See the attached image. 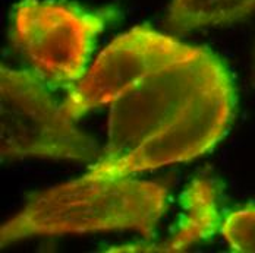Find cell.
Instances as JSON below:
<instances>
[{
    "instance_id": "cell-10",
    "label": "cell",
    "mask_w": 255,
    "mask_h": 253,
    "mask_svg": "<svg viewBox=\"0 0 255 253\" xmlns=\"http://www.w3.org/2000/svg\"><path fill=\"white\" fill-rule=\"evenodd\" d=\"M254 78H255V54H254Z\"/></svg>"
},
{
    "instance_id": "cell-4",
    "label": "cell",
    "mask_w": 255,
    "mask_h": 253,
    "mask_svg": "<svg viewBox=\"0 0 255 253\" xmlns=\"http://www.w3.org/2000/svg\"><path fill=\"white\" fill-rule=\"evenodd\" d=\"M112 10L88 12L54 0H22L12 13V41L32 74L50 86H71L85 75L97 37Z\"/></svg>"
},
{
    "instance_id": "cell-2",
    "label": "cell",
    "mask_w": 255,
    "mask_h": 253,
    "mask_svg": "<svg viewBox=\"0 0 255 253\" xmlns=\"http://www.w3.org/2000/svg\"><path fill=\"white\" fill-rule=\"evenodd\" d=\"M229 74L207 49L144 78L110 104L107 144L97 161L107 164L136 150L197 95Z\"/></svg>"
},
{
    "instance_id": "cell-5",
    "label": "cell",
    "mask_w": 255,
    "mask_h": 253,
    "mask_svg": "<svg viewBox=\"0 0 255 253\" xmlns=\"http://www.w3.org/2000/svg\"><path fill=\"white\" fill-rule=\"evenodd\" d=\"M235 108L229 74L189 102L176 117L160 127L124 158L90 166L88 174L127 177L191 161L217 145L228 132Z\"/></svg>"
},
{
    "instance_id": "cell-3",
    "label": "cell",
    "mask_w": 255,
    "mask_h": 253,
    "mask_svg": "<svg viewBox=\"0 0 255 253\" xmlns=\"http://www.w3.org/2000/svg\"><path fill=\"white\" fill-rule=\"evenodd\" d=\"M1 161L40 157L93 163L99 150L32 72L0 66Z\"/></svg>"
},
{
    "instance_id": "cell-7",
    "label": "cell",
    "mask_w": 255,
    "mask_h": 253,
    "mask_svg": "<svg viewBox=\"0 0 255 253\" xmlns=\"http://www.w3.org/2000/svg\"><path fill=\"white\" fill-rule=\"evenodd\" d=\"M183 212L172 236L161 243H135L107 249V252H185L208 240L220 226L217 187L208 178H195L182 196Z\"/></svg>"
},
{
    "instance_id": "cell-1",
    "label": "cell",
    "mask_w": 255,
    "mask_h": 253,
    "mask_svg": "<svg viewBox=\"0 0 255 253\" xmlns=\"http://www.w3.org/2000/svg\"><path fill=\"white\" fill-rule=\"evenodd\" d=\"M166 209L167 189L160 183L87 174L32 196L1 226L0 245L115 230H133L153 239Z\"/></svg>"
},
{
    "instance_id": "cell-8",
    "label": "cell",
    "mask_w": 255,
    "mask_h": 253,
    "mask_svg": "<svg viewBox=\"0 0 255 253\" xmlns=\"http://www.w3.org/2000/svg\"><path fill=\"white\" fill-rule=\"evenodd\" d=\"M255 10V0H172L166 22L178 32L226 25Z\"/></svg>"
},
{
    "instance_id": "cell-6",
    "label": "cell",
    "mask_w": 255,
    "mask_h": 253,
    "mask_svg": "<svg viewBox=\"0 0 255 253\" xmlns=\"http://www.w3.org/2000/svg\"><path fill=\"white\" fill-rule=\"evenodd\" d=\"M201 49L180 43L150 26L130 28L99 54L62 108L72 120H78L102 105L112 104L150 74L188 59Z\"/></svg>"
},
{
    "instance_id": "cell-9",
    "label": "cell",
    "mask_w": 255,
    "mask_h": 253,
    "mask_svg": "<svg viewBox=\"0 0 255 253\" xmlns=\"http://www.w3.org/2000/svg\"><path fill=\"white\" fill-rule=\"evenodd\" d=\"M220 231L233 252L255 253V205L230 212Z\"/></svg>"
}]
</instances>
